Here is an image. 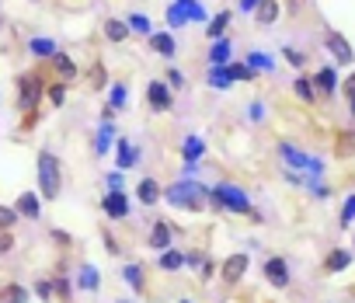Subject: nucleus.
Returning a JSON list of instances; mask_svg holds the SVG:
<instances>
[{
  "instance_id": "f257e3e1",
  "label": "nucleus",
  "mask_w": 355,
  "mask_h": 303,
  "mask_svg": "<svg viewBox=\"0 0 355 303\" xmlns=\"http://www.w3.org/2000/svg\"><path fill=\"white\" fill-rule=\"evenodd\" d=\"M164 202L174 209H185V213H202L213 202V189L199 185L196 178H178L174 185L164 189Z\"/></svg>"
},
{
  "instance_id": "f03ea898",
  "label": "nucleus",
  "mask_w": 355,
  "mask_h": 303,
  "mask_svg": "<svg viewBox=\"0 0 355 303\" xmlns=\"http://www.w3.org/2000/svg\"><path fill=\"white\" fill-rule=\"evenodd\" d=\"M42 98H46V77L39 70L21 73L18 77V112H25V129L35 125V112H39Z\"/></svg>"
},
{
  "instance_id": "7ed1b4c3",
  "label": "nucleus",
  "mask_w": 355,
  "mask_h": 303,
  "mask_svg": "<svg viewBox=\"0 0 355 303\" xmlns=\"http://www.w3.org/2000/svg\"><path fill=\"white\" fill-rule=\"evenodd\" d=\"M35 178H39L42 199L56 202L60 199V189H63V168H60V157L53 154V150H39V157H35Z\"/></svg>"
},
{
  "instance_id": "20e7f679",
  "label": "nucleus",
  "mask_w": 355,
  "mask_h": 303,
  "mask_svg": "<svg viewBox=\"0 0 355 303\" xmlns=\"http://www.w3.org/2000/svg\"><path fill=\"white\" fill-rule=\"evenodd\" d=\"M209 206L227 209V213H237V216H251V196L241 185H234V182H220L213 189V202Z\"/></svg>"
},
{
  "instance_id": "39448f33",
  "label": "nucleus",
  "mask_w": 355,
  "mask_h": 303,
  "mask_svg": "<svg viewBox=\"0 0 355 303\" xmlns=\"http://www.w3.org/2000/svg\"><path fill=\"white\" fill-rule=\"evenodd\" d=\"M279 157H282L289 168L306 171V175H317V178H320V171H324L320 157H310V154H303V150H296V146H289V143H279Z\"/></svg>"
},
{
  "instance_id": "423d86ee",
  "label": "nucleus",
  "mask_w": 355,
  "mask_h": 303,
  "mask_svg": "<svg viewBox=\"0 0 355 303\" xmlns=\"http://www.w3.org/2000/svg\"><path fill=\"white\" fill-rule=\"evenodd\" d=\"M101 209H105V216H112V220H125V216H129V199H125V192H122V189H108L105 199H101Z\"/></svg>"
},
{
  "instance_id": "0eeeda50",
  "label": "nucleus",
  "mask_w": 355,
  "mask_h": 303,
  "mask_svg": "<svg viewBox=\"0 0 355 303\" xmlns=\"http://www.w3.org/2000/svg\"><path fill=\"white\" fill-rule=\"evenodd\" d=\"M248 265H251V258L244 254V251H237V254H230L223 265H220V275H223V282H241L244 275H248Z\"/></svg>"
},
{
  "instance_id": "6e6552de",
  "label": "nucleus",
  "mask_w": 355,
  "mask_h": 303,
  "mask_svg": "<svg viewBox=\"0 0 355 303\" xmlns=\"http://www.w3.org/2000/svg\"><path fill=\"white\" fill-rule=\"evenodd\" d=\"M324 46H327V53H331L338 63H352V60H355V49H352V42H348L341 32H327V35H324Z\"/></svg>"
},
{
  "instance_id": "1a4fd4ad",
  "label": "nucleus",
  "mask_w": 355,
  "mask_h": 303,
  "mask_svg": "<svg viewBox=\"0 0 355 303\" xmlns=\"http://www.w3.org/2000/svg\"><path fill=\"white\" fill-rule=\"evenodd\" d=\"M146 105H150L153 112H167V108H171V91H167L164 80H150V84H146Z\"/></svg>"
},
{
  "instance_id": "9d476101",
  "label": "nucleus",
  "mask_w": 355,
  "mask_h": 303,
  "mask_svg": "<svg viewBox=\"0 0 355 303\" xmlns=\"http://www.w3.org/2000/svg\"><path fill=\"white\" fill-rule=\"evenodd\" d=\"M265 279H268L275 289H286V286H289V261H286V258H268V261H265Z\"/></svg>"
},
{
  "instance_id": "9b49d317",
  "label": "nucleus",
  "mask_w": 355,
  "mask_h": 303,
  "mask_svg": "<svg viewBox=\"0 0 355 303\" xmlns=\"http://www.w3.org/2000/svg\"><path fill=\"white\" fill-rule=\"evenodd\" d=\"M338 84H341V80H338L334 67H320V70H317V77H313V87H317V94H320V98H331V94L338 91Z\"/></svg>"
},
{
  "instance_id": "f8f14e48",
  "label": "nucleus",
  "mask_w": 355,
  "mask_h": 303,
  "mask_svg": "<svg viewBox=\"0 0 355 303\" xmlns=\"http://www.w3.org/2000/svg\"><path fill=\"white\" fill-rule=\"evenodd\" d=\"M171 237H174V230H171L167 220H157V223L150 227V248H153V251H167V248H171Z\"/></svg>"
},
{
  "instance_id": "ddd939ff",
  "label": "nucleus",
  "mask_w": 355,
  "mask_h": 303,
  "mask_svg": "<svg viewBox=\"0 0 355 303\" xmlns=\"http://www.w3.org/2000/svg\"><path fill=\"white\" fill-rule=\"evenodd\" d=\"M115 157H119V168L125 171V168H136L139 150H136V146H129V139H125V136H115Z\"/></svg>"
},
{
  "instance_id": "4468645a",
  "label": "nucleus",
  "mask_w": 355,
  "mask_h": 303,
  "mask_svg": "<svg viewBox=\"0 0 355 303\" xmlns=\"http://www.w3.org/2000/svg\"><path fill=\"white\" fill-rule=\"evenodd\" d=\"M146 42H150V49H153L157 56H164V60L178 56V42H174V39H171L167 32H153V35H150Z\"/></svg>"
},
{
  "instance_id": "2eb2a0df",
  "label": "nucleus",
  "mask_w": 355,
  "mask_h": 303,
  "mask_svg": "<svg viewBox=\"0 0 355 303\" xmlns=\"http://www.w3.org/2000/svg\"><path fill=\"white\" fill-rule=\"evenodd\" d=\"M182 157H185V164H199V157H206V139L202 136H185Z\"/></svg>"
},
{
  "instance_id": "dca6fc26",
  "label": "nucleus",
  "mask_w": 355,
  "mask_h": 303,
  "mask_svg": "<svg viewBox=\"0 0 355 303\" xmlns=\"http://www.w3.org/2000/svg\"><path fill=\"white\" fill-rule=\"evenodd\" d=\"M254 18L261 28H272L279 21V0H258V8H254Z\"/></svg>"
},
{
  "instance_id": "f3484780",
  "label": "nucleus",
  "mask_w": 355,
  "mask_h": 303,
  "mask_svg": "<svg viewBox=\"0 0 355 303\" xmlns=\"http://www.w3.org/2000/svg\"><path fill=\"white\" fill-rule=\"evenodd\" d=\"M230 53H234V42L223 35V39H216V42L209 46V53H206V56H209V63H213V67H227V63H230Z\"/></svg>"
},
{
  "instance_id": "a211bd4d",
  "label": "nucleus",
  "mask_w": 355,
  "mask_h": 303,
  "mask_svg": "<svg viewBox=\"0 0 355 303\" xmlns=\"http://www.w3.org/2000/svg\"><path fill=\"white\" fill-rule=\"evenodd\" d=\"M136 196H139V202H143V206H153V202H160V199H164V189L157 185V178H143V182L136 185Z\"/></svg>"
},
{
  "instance_id": "6ab92c4d",
  "label": "nucleus",
  "mask_w": 355,
  "mask_h": 303,
  "mask_svg": "<svg viewBox=\"0 0 355 303\" xmlns=\"http://www.w3.org/2000/svg\"><path fill=\"white\" fill-rule=\"evenodd\" d=\"M15 209H18L25 220H39V216H42V202H39V196H35V192H21Z\"/></svg>"
},
{
  "instance_id": "aec40b11",
  "label": "nucleus",
  "mask_w": 355,
  "mask_h": 303,
  "mask_svg": "<svg viewBox=\"0 0 355 303\" xmlns=\"http://www.w3.org/2000/svg\"><path fill=\"white\" fill-rule=\"evenodd\" d=\"M192 18H189V0H174V4L167 8V25L171 28H185Z\"/></svg>"
},
{
  "instance_id": "412c9836",
  "label": "nucleus",
  "mask_w": 355,
  "mask_h": 303,
  "mask_svg": "<svg viewBox=\"0 0 355 303\" xmlns=\"http://www.w3.org/2000/svg\"><path fill=\"white\" fill-rule=\"evenodd\" d=\"M101 28H105V39H108V42H125V39L132 35V32H129V21H122V18H108Z\"/></svg>"
},
{
  "instance_id": "4be33fe9",
  "label": "nucleus",
  "mask_w": 355,
  "mask_h": 303,
  "mask_svg": "<svg viewBox=\"0 0 355 303\" xmlns=\"http://www.w3.org/2000/svg\"><path fill=\"white\" fill-rule=\"evenodd\" d=\"M49 63H53V70H56V77H60V80H67V84H70V80L77 77V63H73L67 53H56Z\"/></svg>"
},
{
  "instance_id": "5701e85b",
  "label": "nucleus",
  "mask_w": 355,
  "mask_h": 303,
  "mask_svg": "<svg viewBox=\"0 0 355 303\" xmlns=\"http://www.w3.org/2000/svg\"><path fill=\"white\" fill-rule=\"evenodd\" d=\"M293 91H296V98H300L303 105H313V101H317V87H313V77H306V73H300V77L293 80Z\"/></svg>"
},
{
  "instance_id": "b1692460",
  "label": "nucleus",
  "mask_w": 355,
  "mask_h": 303,
  "mask_svg": "<svg viewBox=\"0 0 355 303\" xmlns=\"http://www.w3.org/2000/svg\"><path fill=\"white\" fill-rule=\"evenodd\" d=\"M348 265H352V251H345V248H334L324 258V272H345Z\"/></svg>"
},
{
  "instance_id": "393cba45",
  "label": "nucleus",
  "mask_w": 355,
  "mask_h": 303,
  "mask_svg": "<svg viewBox=\"0 0 355 303\" xmlns=\"http://www.w3.org/2000/svg\"><path fill=\"white\" fill-rule=\"evenodd\" d=\"M77 286L80 289H87V293H98V286H101V272L94 268V265H80V272H77Z\"/></svg>"
},
{
  "instance_id": "a878e982",
  "label": "nucleus",
  "mask_w": 355,
  "mask_h": 303,
  "mask_svg": "<svg viewBox=\"0 0 355 303\" xmlns=\"http://www.w3.org/2000/svg\"><path fill=\"white\" fill-rule=\"evenodd\" d=\"M230 21H234V15L230 11H220V15H213V21H209V28H206V35L216 42V39H223L227 35V28H230Z\"/></svg>"
},
{
  "instance_id": "bb28decb",
  "label": "nucleus",
  "mask_w": 355,
  "mask_h": 303,
  "mask_svg": "<svg viewBox=\"0 0 355 303\" xmlns=\"http://www.w3.org/2000/svg\"><path fill=\"white\" fill-rule=\"evenodd\" d=\"M112 139H115V125H112V122H101V129H98V136H94V154H98V157L108 154Z\"/></svg>"
},
{
  "instance_id": "cd10ccee",
  "label": "nucleus",
  "mask_w": 355,
  "mask_h": 303,
  "mask_svg": "<svg viewBox=\"0 0 355 303\" xmlns=\"http://www.w3.org/2000/svg\"><path fill=\"white\" fill-rule=\"evenodd\" d=\"M0 303H28V289L21 282H8L0 289Z\"/></svg>"
},
{
  "instance_id": "c85d7f7f",
  "label": "nucleus",
  "mask_w": 355,
  "mask_h": 303,
  "mask_svg": "<svg viewBox=\"0 0 355 303\" xmlns=\"http://www.w3.org/2000/svg\"><path fill=\"white\" fill-rule=\"evenodd\" d=\"M28 53H32V56H39V60H53L60 49H56V42H53V39H32V42H28Z\"/></svg>"
},
{
  "instance_id": "c756f323",
  "label": "nucleus",
  "mask_w": 355,
  "mask_h": 303,
  "mask_svg": "<svg viewBox=\"0 0 355 303\" xmlns=\"http://www.w3.org/2000/svg\"><path fill=\"white\" fill-rule=\"evenodd\" d=\"M122 279L129 282V289H132V293H143V289H146V282H143V265H136V261L122 268Z\"/></svg>"
},
{
  "instance_id": "7c9ffc66",
  "label": "nucleus",
  "mask_w": 355,
  "mask_h": 303,
  "mask_svg": "<svg viewBox=\"0 0 355 303\" xmlns=\"http://www.w3.org/2000/svg\"><path fill=\"white\" fill-rule=\"evenodd\" d=\"M160 268H164V272H182V268H185V254H182V251H171V248L160 251Z\"/></svg>"
},
{
  "instance_id": "2f4dec72",
  "label": "nucleus",
  "mask_w": 355,
  "mask_h": 303,
  "mask_svg": "<svg viewBox=\"0 0 355 303\" xmlns=\"http://www.w3.org/2000/svg\"><path fill=\"white\" fill-rule=\"evenodd\" d=\"M334 154H338L341 161L355 154V129H348V132H338V143H334Z\"/></svg>"
},
{
  "instance_id": "473e14b6",
  "label": "nucleus",
  "mask_w": 355,
  "mask_h": 303,
  "mask_svg": "<svg viewBox=\"0 0 355 303\" xmlns=\"http://www.w3.org/2000/svg\"><path fill=\"white\" fill-rule=\"evenodd\" d=\"M87 80H91V87H94V91H105V87H108V70H105V63H101V60H94V63H91Z\"/></svg>"
},
{
  "instance_id": "72a5a7b5",
  "label": "nucleus",
  "mask_w": 355,
  "mask_h": 303,
  "mask_svg": "<svg viewBox=\"0 0 355 303\" xmlns=\"http://www.w3.org/2000/svg\"><path fill=\"white\" fill-rule=\"evenodd\" d=\"M244 63H248L254 73H268V70L275 67V63H272V56H268V53H258V49H254V53H248V60H244Z\"/></svg>"
},
{
  "instance_id": "f704fd0d",
  "label": "nucleus",
  "mask_w": 355,
  "mask_h": 303,
  "mask_svg": "<svg viewBox=\"0 0 355 303\" xmlns=\"http://www.w3.org/2000/svg\"><path fill=\"white\" fill-rule=\"evenodd\" d=\"M230 84H234V77H230V70H227V67H213V70H209V87L227 91Z\"/></svg>"
},
{
  "instance_id": "c9c22d12",
  "label": "nucleus",
  "mask_w": 355,
  "mask_h": 303,
  "mask_svg": "<svg viewBox=\"0 0 355 303\" xmlns=\"http://www.w3.org/2000/svg\"><path fill=\"white\" fill-rule=\"evenodd\" d=\"M125 21H129V32H136V35H146V39L153 35V32H150V28H153V21H150L146 15H129Z\"/></svg>"
},
{
  "instance_id": "e433bc0d",
  "label": "nucleus",
  "mask_w": 355,
  "mask_h": 303,
  "mask_svg": "<svg viewBox=\"0 0 355 303\" xmlns=\"http://www.w3.org/2000/svg\"><path fill=\"white\" fill-rule=\"evenodd\" d=\"M125 101H129V87L125 84H112V91H108V108H125Z\"/></svg>"
},
{
  "instance_id": "4c0bfd02",
  "label": "nucleus",
  "mask_w": 355,
  "mask_h": 303,
  "mask_svg": "<svg viewBox=\"0 0 355 303\" xmlns=\"http://www.w3.org/2000/svg\"><path fill=\"white\" fill-rule=\"evenodd\" d=\"M227 70H230V77H234V80H244V84L258 77V73H254L248 63H227Z\"/></svg>"
},
{
  "instance_id": "58836bf2",
  "label": "nucleus",
  "mask_w": 355,
  "mask_h": 303,
  "mask_svg": "<svg viewBox=\"0 0 355 303\" xmlns=\"http://www.w3.org/2000/svg\"><path fill=\"white\" fill-rule=\"evenodd\" d=\"M53 289H56V296H60L63 303H70V300H73V286H70V279H67V275H56V279H53Z\"/></svg>"
},
{
  "instance_id": "ea45409f",
  "label": "nucleus",
  "mask_w": 355,
  "mask_h": 303,
  "mask_svg": "<svg viewBox=\"0 0 355 303\" xmlns=\"http://www.w3.org/2000/svg\"><path fill=\"white\" fill-rule=\"evenodd\" d=\"M18 216H21V213H18L15 206H0V234L11 230V227L18 223Z\"/></svg>"
},
{
  "instance_id": "a19ab883",
  "label": "nucleus",
  "mask_w": 355,
  "mask_h": 303,
  "mask_svg": "<svg viewBox=\"0 0 355 303\" xmlns=\"http://www.w3.org/2000/svg\"><path fill=\"white\" fill-rule=\"evenodd\" d=\"M282 60H286L289 67H296V70H303V67H306V53H300V49H289V46L282 49Z\"/></svg>"
},
{
  "instance_id": "79ce46f5",
  "label": "nucleus",
  "mask_w": 355,
  "mask_h": 303,
  "mask_svg": "<svg viewBox=\"0 0 355 303\" xmlns=\"http://www.w3.org/2000/svg\"><path fill=\"white\" fill-rule=\"evenodd\" d=\"M46 94H49V101H53V105L60 108V105L67 101V80H60V84H53V87L46 91Z\"/></svg>"
},
{
  "instance_id": "37998d69",
  "label": "nucleus",
  "mask_w": 355,
  "mask_h": 303,
  "mask_svg": "<svg viewBox=\"0 0 355 303\" xmlns=\"http://www.w3.org/2000/svg\"><path fill=\"white\" fill-rule=\"evenodd\" d=\"M341 84H345V98H348V112H352V119H355V73H348Z\"/></svg>"
},
{
  "instance_id": "c03bdc74",
  "label": "nucleus",
  "mask_w": 355,
  "mask_h": 303,
  "mask_svg": "<svg viewBox=\"0 0 355 303\" xmlns=\"http://www.w3.org/2000/svg\"><path fill=\"white\" fill-rule=\"evenodd\" d=\"M352 220H355V196H348L345 206H341V227H348Z\"/></svg>"
},
{
  "instance_id": "a18cd8bd",
  "label": "nucleus",
  "mask_w": 355,
  "mask_h": 303,
  "mask_svg": "<svg viewBox=\"0 0 355 303\" xmlns=\"http://www.w3.org/2000/svg\"><path fill=\"white\" fill-rule=\"evenodd\" d=\"M35 293H39L42 300H53V296H56V289H53V279H39V282H35Z\"/></svg>"
},
{
  "instance_id": "49530a36",
  "label": "nucleus",
  "mask_w": 355,
  "mask_h": 303,
  "mask_svg": "<svg viewBox=\"0 0 355 303\" xmlns=\"http://www.w3.org/2000/svg\"><path fill=\"white\" fill-rule=\"evenodd\" d=\"M167 87L182 91V87H185V73H182V70H167Z\"/></svg>"
},
{
  "instance_id": "de8ad7c7",
  "label": "nucleus",
  "mask_w": 355,
  "mask_h": 303,
  "mask_svg": "<svg viewBox=\"0 0 355 303\" xmlns=\"http://www.w3.org/2000/svg\"><path fill=\"white\" fill-rule=\"evenodd\" d=\"M189 18H192V21H206V11H202L199 0H189Z\"/></svg>"
},
{
  "instance_id": "09e8293b",
  "label": "nucleus",
  "mask_w": 355,
  "mask_h": 303,
  "mask_svg": "<svg viewBox=\"0 0 355 303\" xmlns=\"http://www.w3.org/2000/svg\"><path fill=\"white\" fill-rule=\"evenodd\" d=\"M15 251V237H11V230H4L0 234V254H11Z\"/></svg>"
},
{
  "instance_id": "8fccbe9b",
  "label": "nucleus",
  "mask_w": 355,
  "mask_h": 303,
  "mask_svg": "<svg viewBox=\"0 0 355 303\" xmlns=\"http://www.w3.org/2000/svg\"><path fill=\"white\" fill-rule=\"evenodd\" d=\"M105 185H108V189H122V185H125V178H122V171H112V175L105 178Z\"/></svg>"
},
{
  "instance_id": "3c124183",
  "label": "nucleus",
  "mask_w": 355,
  "mask_h": 303,
  "mask_svg": "<svg viewBox=\"0 0 355 303\" xmlns=\"http://www.w3.org/2000/svg\"><path fill=\"white\" fill-rule=\"evenodd\" d=\"M261 119H265V105L254 101V105H251V122H261Z\"/></svg>"
},
{
  "instance_id": "603ef678",
  "label": "nucleus",
  "mask_w": 355,
  "mask_h": 303,
  "mask_svg": "<svg viewBox=\"0 0 355 303\" xmlns=\"http://www.w3.org/2000/svg\"><path fill=\"white\" fill-rule=\"evenodd\" d=\"M213 272H216V265H213V261H209V258H206V261H202V265H199V279H209V275H213Z\"/></svg>"
},
{
  "instance_id": "864d4df0",
  "label": "nucleus",
  "mask_w": 355,
  "mask_h": 303,
  "mask_svg": "<svg viewBox=\"0 0 355 303\" xmlns=\"http://www.w3.org/2000/svg\"><path fill=\"white\" fill-rule=\"evenodd\" d=\"M105 248H108V254H119V244H115V237L105 230Z\"/></svg>"
},
{
  "instance_id": "5fc2aeb1",
  "label": "nucleus",
  "mask_w": 355,
  "mask_h": 303,
  "mask_svg": "<svg viewBox=\"0 0 355 303\" xmlns=\"http://www.w3.org/2000/svg\"><path fill=\"white\" fill-rule=\"evenodd\" d=\"M310 189H313V196H317V199H327V196H331V192H327V185H317V182H313Z\"/></svg>"
},
{
  "instance_id": "6e6d98bb",
  "label": "nucleus",
  "mask_w": 355,
  "mask_h": 303,
  "mask_svg": "<svg viewBox=\"0 0 355 303\" xmlns=\"http://www.w3.org/2000/svg\"><path fill=\"white\" fill-rule=\"evenodd\" d=\"M258 8V0H241V11H254Z\"/></svg>"
},
{
  "instance_id": "4d7b16f0",
  "label": "nucleus",
  "mask_w": 355,
  "mask_h": 303,
  "mask_svg": "<svg viewBox=\"0 0 355 303\" xmlns=\"http://www.w3.org/2000/svg\"><path fill=\"white\" fill-rule=\"evenodd\" d=\"M115 303H125V300H115Z\"/></svg>"
},
{
  "instance_id": "13d9d810",
  "label": "nucleus",
  "mask_w": 355,
  "mask_h": 303,
  "mask_svg": "<svg viewBox=\"0 0 355 303\" xmlns=\"http://www.w3.org/2000/svg\"><path fill=\"white\" fill-rule=\"evenodd\" d=\"M185 303H192V300H185Z\"/></svg>"
}]
</instances>
